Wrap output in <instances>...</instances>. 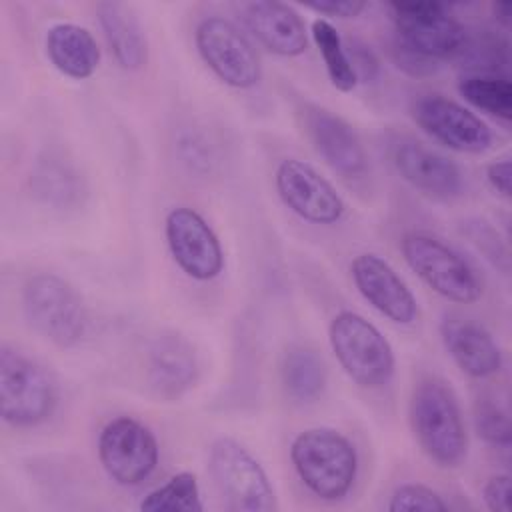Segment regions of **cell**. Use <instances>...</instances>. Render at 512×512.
Listing matches in <instances>:
<instances>
[{
	"instance_id": "35",
	"label": "cell",
	"mask_w": 512,
	"mask_h": 512,
	"mask_svg": "<svg viewBox=\"0 0 512 512\" xmlns=\"http://www.w3.org/2000/svg\"><path fill=\"white\" fill-rule=\"evenodd\" d=\"M492 10H494L496 18H498L502 24H506V26H508V22H510V14H512V4H508V2H500V4H494V6H492Z\"/></svg>"
},
{
	"instance_id": "4",
	"label": "cell",
	"mask_w": 512,
	"mask_h": 512,
	"mask_svg": "<svg viewBox=\"0 0 512 512\" xmlns=\"http://www.w3.org/2000/svg\"><path fill=\"white\" fill-rule=\"evenodd\" d=\"M328 342L340 368L360 388L378 390L392 380L396 370L394 348L362 314L338 312L328 326Z\"/></svg>"
},
{
	"instance_id": "10",
	"label": "cell",
	"mask_w": 512,
	"mask_h": 512,
	"mask_svg": "<svg viewBox=\"0 0 512 512\" xmlns=\"http://www.w3.org/2000/svg\"><path fill=\"white\" fill-rule=\"evenodd\" d=\"M202 62L218 80L236 90L254 88L262 78L258 54L236 24L222 16H206L194 30Z\"/></svg>"
},
{
	"instance_id": "18",
	"label": "cell",
	"mask_w": 512,
	"mask_h": 512,
	"mask_svg": "<svg viewBox=\"0 0 512 512\" xmlns=\"http://www.w3.org/2000/svg\"><path fill=\"white\" fill-rule=\"evenodd\" d=\"M198 356L194 346L178 332H160L150 348L146 376L150 388L162 398H178L198 380Z\"/></svg>"
},
{
	"instance_id": "20",
	"label": "cell",
	"mask_w": 512,
	"mask_h": 512,
	"mask_svg": "<svg viewBox=\"0 0 512 512\" xmlns=\"http://www.w3.org/2000/svg\"><path fill=\"white\" fill-rule=\"evenodd\" d=\"M44 48L52 66L74 80L90 78L100 64V48L92 32L74 22H58L46 30Z\"/></svg>"
},
{
	"instance_id": "7",
	"label": "cell",
	"mask_w": 512,
	"mask_h": 512,
	"mask_svg": "<svg viewBox=\"0 0 512 512\" xmlns=\"http://www.w3.org/2000/svg\"><path fill=\"white\" fill-rule=\"evenodd\" d=\"M400 248L410 270L442 298L472 304L482 296V282L476 270L444 240L426 232H408Z\"/></svg>"
},
{
	"instance_id": "2",
	"label": "cell",
	"mask_w": 512,
	"mask_h": 512,
	"mask_svg": "<svg viewBox=\"0 0 512 512\" xmlns=\"http://www.w3.org/2000/svg\"><path fill=\"white\" fill-rule=\"evenodd\" d=\"M290 460L302 484L320 500H340L356 482V448L334 428L302 430L290 444Z\"/></svg>"
},
{
	"instance_id": "5",
	"label": "cell",
	"mask_w": 512,
	"mask_h": 512,
	"mask_svg": "<svg viewBox=\"0 0 512 512\" xmlns=\"http://www.w3.org/2000/svg\"><path fill=\"white\" fill-rule=\"evenodd\" d=\"M22 312L36 334L60 348L76 346L88 324L80 294L52 272H38L24 282Z\"/></svg>"
},
{
	"instance_id": "29",
	"label": "cell",
	"mask_w": 512,
	"mask_h": 512,
	"mask_svg": "<svg viewBox=\"0 0 512 512\" xmlns=\"http://www.w3.org/2000/svg\"><path fill=\"white\" fill-rule=\"evenodd\" d=\"M390 512H444L448 510V504L442 500V496L418 482L402 484L394 490L390 502Z\"/></svg>"
},
{
	"instance_id": "23",
	"label": "cell",
	"mask_w": 512,
	"mask_h": 512,
	"mask_svg": "<svg viewBox=\"0 0 512 512\" xmlns=\"http://www.w3.org/2000/svg\"><path fill=\"white\" fill-rule=\"evenodd\" d=\"M280 374L286 394L300 404L318 400L328 380L324 360L308 346H292L282 358Z\"/></svg>"
},
{
	"instance_id": "19",
	"label": "cell",
	"mask_w": 512,
	"mask_h": 512,
	"mask_svg": "<svg viewBox=\"0 0 512 512\" xmlns=\"http://www.w3.org/2000/svg\"><path fill=\"white\" fill-rule=\"evenodd\" d=\"M440 338L454 364L470 378H488L500 372V346L478 322L462 316H446L440 322Z\"/></svg>"
},
{
	"instance_id": "25",
	"label": "cell",
	"mask_w": 512,
	"mask_h": 512,
	"mask_svg": "<svg viewBox=\"0 0 512 512\" xmlns=\"http://www.w3.org/2000/svg\"><path fill=\"white\" fill-rule=\"evenodd\" d=\"M312 38L322 56L330 84L340 92H352L358 84V78L336 26L326 18H316L312 22Z\"/></svg>"
},
{
	"instance_id": "17",
	"label": "cell",
	"mask_w": 512,
	"mask_h": 512,
	"mask_svg": "<svg viewBox=\"0 0 512 512\" xmlns=\"http://www.w3.org/2000/svg\"><path fill=\"white\" fill-rule=\"evenodd\" d=\"M242 20L256 40L272 54L294 58L306 52L308 32L300 14L274 0H256L240 4Z\"/></svg>"
},
{
	"instance_id": "26",
	"label": "cell",
	"mask_w": 512,
	"mask_h": 512,
	"mask_svg": "<svg viewBox=\"0 0 512 512\" xmlns=\"http://www.w3.org/2000/svg\"><path fill=\"white\" fill-rule=\"evenodd\" d=\"M144 512H202L204 502L200 496L198 478L194 472H178L162 486L150 490L140 500Z\"/></svg>"
},
{
	"instance_id": "21",
	"label": "cell",
	"mask_w": 512,
	"mask_h": 512,
	"mask_svg": "<svg viewBox=\"0 0 512 512\" xmlns=\"http://www.w3.org/2000/svg\"><path fill=\"white\" fill-rule=\"evenodd\" d=\"M96 14L116 62L124 70H140L148 62V40L136 12L122 2H100Z\"/></svg>"
},
{
	"instance_id": "9",
	"label": "cell",
	"mask_w": 512,
	"mask_h": 512,
	"mask_svg": "<svg viewBox=\"0 0 512 512\" xmlns=\"http://www.w3.org/2000/svg\"><path fill=\"white\" fill-rule=\"evenodd\" d=\"M98 460L106 476L118 486H138L156 470L160 446L144 422L118 416L100 430Z\"/></svg>"
},
{
	"instance_id": "1",
	"label": "cell",
	"mask_w": 512,
	"mask_h": 512,
	"mask_svg": "<svg viewBox=\"0 0 512 512\" xmlns=\"http://www.w3.org/2000/svg\"><path fill=\"white\" fill-rule=\"evenodd\" d=\"M410 424L420 448L434 464L454 468L466 458V426L456 394L444 380L432 376L414 386Z\"/></svg>"
},
{
	"instance_id": "24",
	"label": "cell",
	"mask_w": 512,
	"mask_h": 512,
	"mask_svg": "<svg viewBox=\"0 0 512 512\" xmlns=\"http://www.w3.org/2000/svg\"><path fill=\"white\" fill-rule=\"evenodd\" d=\"M458 94L474 108L508 122L512 118V84L502 74H466Z\"/></svg>"
},
{
	"instance_id": "8",
	"label": "cell",
	"mask_w": 512,
	"mask_h": 512,
	"mask_svg": "<svg viewBox=\"0 0 512 512\" xmlns=\"http://www.w3.org/2000/svg\"><path fill=\"white\" fill-rule=\"evenodd\" d=\"M396 44L430 60L456 58L466 42V26L438 2H390Z\"/></svg>"
},
{
	"instance_id": "6",
	"label": "cell",
	"mask_w": 512,
	"mask_h": 512,
	"mask_svg": "<svg viewBox=\"0 0 512 512\" xmlns=\"http://www.w3.org/2000/svg\"><path fill=\"white\" fill-rule=\"evenodd\" d=\"M208 470L222 502L232 512H272L278 508L274 486L256 456L230 436L208 448Z\"/></svg>"
},
{
	"instance_id": "12",
	"label": "cell",
	"mask_w": 512,
	"mask_h": 512,
	"mask_svg": "<svg viewBox=\"0 0 512 512\" xmlns=\"http://www.w3.org/2000/svg\"><path fill=\"white\" fill-rule=\"evenodd\" d=\"M280 200L302 220L312 224H336L346 210L336 188L308 162L284 158L274 172Z\"/></svg>"
},
{
	"instance_id": "16",
	"label": "cell",
	"mask_w": 512,
	"mask_h": 512,
	"mask_svg": "<svg viewBox=\"0 0 512 512\" xmlns=\"http://www.w3.org/2000/svg\"><path fill=\"white\" fill-rule=\"evenodd\" d=\"M304 130L324 162L344 178H362L368 170L366 150L356 130L328 108L306 104L302 110Z\"/></svg>"
},
{
	"instance_id": "31",
	"label": "cell",
	"mask_w": 512,
	"mask_h": 512,
	"mask_svg": "<svg viewBox=\"0 0 512 512\" xmlns=\"http://www.w3.org/2000/svg\"><path fill=\"white\" fill-rule=\"evenodd\" d=\"M482 498L492 512H510V476L496 474L482 488Z\"/></svg>"
},
{
	"instance_id": "15",
	"label": "cell",
	"mask_w": 512,
	"mask_h": 512,
	"mask_svg": "<svg viewBox=\"0 0 512 512\" xmlns=\"http://www.w3.org/2000/svg\"><path fill=\"white\" fill-rule=\"evenodd\" d=\"M350 274L360 296L394 324L408 326L418 318V302L398 272L378 254H358Z\"/></svg>"
},
{
	"instance_id": "3",
	"label": "cell",
	"mask_w": 512,
	"mask_h": 512,
	"mask_svg": "<svg viewBox=\"0 0 512 512\" xmlns=\"http://www.w3.org/2000/svg\"><path fill=\"white\" fill-rule=\"evenodd\" d=\"M58 404V384L38 360L14 346L0 348V414L14 428L46 422Z\"/></svg>"
},
{
	"instance_id": "32",
	"label": "cell",
	"mask_w": 512,
	"mask_h": 512,
	"mask_svg": "<svg viewBox=\"0 0 512 512\" xmlns=\"http://www.w3.org/2000/svg\"><path fill=\"white\" fill-rule=\"evenodd\" d=\"M306 8H310L322 16H330V18H356L366 8V2H356V0L308 2Z\"/></svg>"
},
{
	"instance_id": "27",
	"label": "cell",
	"mask_w": 512,
	"mask_h": 512,
	"mask_svg": "<svg viewBox=\"0 0 512 512\" xmlns=\"http://www.w3.org/2000/svg\"><path fill=\"white\" fill-rule=\"evenodd\" d=\"M176 148L180 154V162L194 174L206 176L218 164L216 146L202 130L190 126L184 128L176 140Z\"/></svg>"
},
{
	"instance_id": "30",
	"label": "cell",
	"mask_w": 512,
	"mask_h": 512,
	"mask_svg": "<svg viewBox=\"0 0 512 512\" xmlns=\"http://www.w3.org/2000/svg\"><path fill=\"white\" fill-rule=\"evenodd\" d=\"M346 52L358 80L372 82L378 76L380 62L368 44H364L362 40H350V48H346Z\"/></svg>"
},
{
	"instance_id": "22",
	"label": "cell",
	"mask_w": 512,
	"mask_h": 512,
	"mask_svg": "<svg viewBox=\"0 0 512 512\" xmlns=\"http://www.w3.org/2000/svg\"><path fill=\"white\" fill-rule=\"evenodd\" d=\"M30 188L38 200L60 210L80 204L86 194V182L76 164L54 150L44 152L34 162Z\"/></svg>"
},
{
	"instance_id": "33",
	"label": "cell",
	"mask_w": 512,
	"mask_h": 512,
	"mask_svg": "<svg viewBox=\"0 0 512 512\" xmlns=\"http://www.w3.org/2000/svg\"><path fill=\"white\" fill-rule=\"evenodd\" d=\"M394 62H396L402 70H406L408 74H412V76L430 74V72H434V64H436V62H430V60H426V58H422V56H418V54H414V52L402 48V46L396 44V42H394Z\"/></svg>"
},
{
	"instance_id": "28",
	"label": "cell",
	"mask_w": 512,
	"mask_h": 512,
	"mask_svg": "<svg viewBox=\"0 0 512 512\" xmlns=\"http://www.w3.org/2000/svg\"><path fill=\"white\" fill-rule=\"evenodd\" d=\"M474 426L486 444L500 448L510 446L508 410L494 398H478L474 408Z\"/></svg>"
},
{
	"instance_id": "34",
	"label": "cell",
	"mask_w": 512,
	"mask_h": 512,
	"mask_svg": "<svg viewBox=\"0 0 512 512\" xmlns=\"http://www.w3.org/2000/svg\"><path fill=\"white\" fill-rule=\"evenodd\" d=\"M486 178L490 182V186L504 198L510 196V180H512V166L508 158H500L494 160L492 164H488L486 168Z\"/></svg>"
},
{
	"instance_id": "13",
	"label": "cell",
	"mask_w": 512,
	"mask_h": 512,
	"mask_svg": "<svg viewBox=\"0 0 512 512\" xmlns=\"http://www.w3.org/2000/svg\"><path fill=\"white\" fill-rule=\"evenodd\" d=\"M412 118L432 140L456 152L480 154L492 144L488 124L442 94L420 96L412 104Z\"/></svg>"
},
{
	"instance_id": "11",
	"label": "cell",
	"mask_w": 512,
	"mask_h": 512,
	"mask_svg": "<svg viewBox=\"0 0 512 512\" xmlns=\"http://www.w3.org/2000/svg\"><path fill=\"white\" fill-rule=\"evenodd\" d=\"M164 236L172 260L192 280L208 282L224 270V250L212 226L188 206L166 214Z\"/></svg>"
},
{
	"instance_id": "14",
	"label": "cell",
	"mask_w": 512,
	"mask_h": 512,
	"mask_svg": "<svg viewBox=\"0 0 512 512\" xmlns=\"http://www.w3.org/2000/svg\"><path fill=\"white\" fill-rule=\"evenodd\" d=\"M390 160L396 172L426 196L450 200L462 194L464 178L460 168L412 136L400 134L390 140Z\"/></svg>"
}]
</instances>
